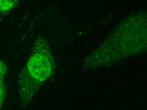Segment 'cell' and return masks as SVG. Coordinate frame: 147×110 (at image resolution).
<instances>
[{"label":"cell","instance_id":"cell-1","mask_svg":"<svg viewBox=\"0 0 147 110\" xmlns=\"http://www.w3.org/2000/svg\"><path fill=\"white\" fill-rule=\"evenodd\" d=\"M54 67V61L47 42L38 38L27 64L28 72L31 78L42 84L51 75Z\"/></svg>","mask_w":147,"mask_h":110},{"label":"cell","instance_id":"cell-3","mask_svg":"<svg viewBox=\"0 0 147 110\" xmlns=\"http://www.w3.org/2000/svg\"><path fill=\"white\" fill-rule=\"evenodd\" d=\"M7 67L6 63L0 61V108L2 105L5 97V87L4 78L7 72Z\"/></svg>","mask_w":147,"mask_h":110},{"label":"cell","instance_id":"cell-4","mask_svg":"<svg viewBox=\"0 0 147 110\" xmlns=\"http://www.w3.org/2000/svg\"><path fill=\"white\" fill-rule=\"evenodd\" d=\"M19 0H0V11H8L16 7Z\"/></svg>","mask_w":147,"mask_h":110},{"label":"cell","instance_id":"cell-2","mask_svg":"<svg viewBox=\"0 0 147 110\" xmlns=\"http://www.w3.org/2000/svg\"><path fill=\"white\" fill-rule=\"evenodd\" d=\"M20 80L19 81V86L21 98L26 99V101H29L32 99L41 84L31 77L26 68V72L22 71V74L20 75Z\"/></svg>","mask_w":147,"mask_h":110}]
</instances>
